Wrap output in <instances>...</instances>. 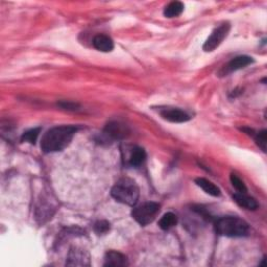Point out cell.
<instances>
[{"instance_id": "3957f363", "label": "cell", "mask_w": 267, "mask_h": 267, "mask_svg": "<svg viewBox=\"0 0 267 267\" xmlns=\"http://www.w3.org/2000/svg\"><path fill=\"white\" fill-rule=\"evenodd\" d=\"M215 230L221 236L242 237L249 233V225L239 217L226 216L217 219Z\"/></svg>"}, {"instance_id": "44dd1931", "label": "cell", "mask_w": 267, "mask_h": 267, "mask_svg": "<svg viewBox=\"0 0 267 267\" xmlns=\"http://www.w3.org/2000/svg\"><path fill=\"white\" fill-rule=\"evenodd\" d=\"M110 230V222L107 220H99L95 222L94 225V231L98 235H103V234L108 233Z\"/></svg>"}, {"instance_id": "4fadbf2b", "label": "cell", "mask_w": 267, "mask_h": 267, "mask_svg": "<svg viewBox=\"0 0 267 267\" xmlns=\"http://www.w3.org/2000/svg\"><path fill=\"white\" fill-rule=\"evenodd\" d=\"M233 199L235 200V203L248 210H256L258 208V203L256 202V199L247 195L246 193H235L233 195Z\"/></svg>"}, {"instance_id": "ba28073f", "label": "cell", "mask_w": 267, "mask_h": 267, "mask_svg": "<svg viewBox=\"0 0 267 267\" xmlns=\"http://www.w3.org/2000/svg\"><path fill=\"white\" fill-rule=\"evenodd\" d=\"M253 63H254L253 58L248 57V55H239V57L234 58L227 65L222 67V69L219 71V75L226 76L234 71L242 69V68H244V67H247Z\"/></svg>"}, {"instance_id": "ac0fdd59", "label": "cell", "mask_w": 267, "mask_h": 267, "mask_svg": "<svg viewBox=\"0 0 267 267\" xmlns=\"http://www.w3.org/2000/svg\"><path fill=\"white\" fill-rule=\"evenodd\" d=\"M41 129L40 128H33L28 131H26L23 135H22V142H27L30 144H35L38 140V137L40 135Z\"/></svg>"}, {"instance_id": "30bf717a", "label": "cell", "mask_w": 267, "mask_h": 267, "mask_svg": "<svg viewBox=\"0 0 267 267\" xmlns=\"http://www.w3.org/2000/svg\"><path fill=\"white\" fill-rule=\"evenodd\" d=\"M48 200H49L48 198L44 199L42 197V200H40V205L37 207L36 216L38 219H40L42 224L48 220L49 218H51L55 211V207L51 203H49Z\"/></svg>"}, {"instance_id": "2e32d148", "label": "cell", "mask_w": 267, "mask_h": 267, "mask_svg": "<svg viewBox=\"0 0 267 267\" xmlns=\"http://www.w3.org/2000/svg\"><path fill=\"white\" fill-rule=\"evenodd\" d=\"M146 160V152L141 147H135L132 150L130 155V164L132 166L138 167L142 165Z\"/></svg>"}, {"instance_id": "8fae6325", "label": "cell", "mask_w": 267, "mask_h": 267, "mask_svg": "<svg viewBox=\"0 0 267 267\" xmlns=\"http://www.w3.org/2000/svg\"><path fill=\"white\" fill-rule=\"evenodd\" d=\"M127 256L116 251H109L105 256L104 266H128Z\"/></svg>"}, {"instance_id": "9c48e42d", "label": "cell", "mask_w": 267, "mask_h": 267, "mask_svg": "<svg viewBox=\"0 0 267 267\" xmlns=\"http://www.w3.org/2000/svg\"><path fill=\"white\" fill-rule=\"evenodd\" d=\"M160 115L165 120L174 122V124H182V122H186L190 119V116H189L185 111L179 108H161Z\"/></svg>"}, {"instance_id": "d6986e66", "label": "cell", "mask_w": 267, "mask_h": 267, "mask_svg": "<svg viewBox=\"0 0 267 267\" xmlns=\"http://www.w3.org/2000/svg\"><path fill=\"white\" fill-rule=\"evenodd\" d=\"M230 180H231V183H232L233 187L235 188L238 192H240V193H247L248 189H247L246 185H244V183L239 179V177L236 174L232 173L230 175Z\"/></svg>"}, {"instance_id": "ffe728a7", "label": "cell", "mask_w": 267, "mask_h": 267, "mask_svg": "<svg viewBox=\"0 0 267 267\" xmlns=\"http://www.w3.org/2000/svg\"><path fill=\"white\" fill-rule=\"evenodd\" d=\"M255 141L257 145L265 152L266 151V143H267V132L266 130H262L261 132L256 134Z\"/></svg>"}, {"instance_id": "5b68a950", "label": "cell", "mask_w": 267, "mask_h": 267, "mask_svg": "<svg viewBox=\"0 0 267 267\" xmlns=\"http://www.w3.org/2000/svg\"><path fill=\"white\" fill-rule=\"evenodd\" d=\"M230 29H231V25L229 22H225V23H222L221 25L216 27L213 30V32L211 33V36L208 38V40L205 42L203 49L206 52H211L215 50L228 37Z\"/></svg>"}, {"instance_id": "9a60e30c", "label": "cell", "mask_w": 267, "mask_h": 267, "mask_svg": "<svg viewBox=\"0 0 267 267\" xmlns=\"http://www.w3.org/2000/svg\"><path fill=\"white\" fill-rule=\"evenodd\" d=\"M184 4L180 1H173L166 6L164 10V16L167 18H175L182 15L184 12Z\"/></svg>"}, {"instance_id": "7402d4cb", "label": "cell", "mask_w": 267, "mask_h": 267, "mask_svg": "<svg viewBox=\"0 0 267 267\" xmlns=\"http://www.w3.org/2000/svg\"><path fill=\"white\" fill-rule=\"evenodd\" d=\"M59 106L62 107L63 109H66V110H77V108H79V105H77V104H74V103H66V102L60 103Z\"/></svg>"}, {"instance_id": "8992f818", "label": "cell", "mask_w": 267, "mask_h": 267, "mask_svg": "<svg viewBox=\"0 0 267 267\" xmlns=\"http://www.w3.org/2000/svg\"><path fill=\"white\" fill-rule=\"evenodd\" d=\"M129 128L119 121H111L103 131V138L108 141L122 140L129 136Z\"/></svg>"}, {"instance_id": "e0dca14e", "label": "cell", "mask_w": 267, "mask_h": 267, "mask_svg": "<svg viewBox=\"0 0 267 267\" xmlns=\"http://www.w3.org/2000/svg\"><path fill=\"white\" fill-rule=\"evenodd\" d=\"M177 224V217L172 212H168L162 216L159 221V226L162 230H169Z\"/></svg>"}, {"instance_id": "52a82bcc", "label": "cell", "mask_w": 267, "mask_h": 267, "mask_svg": "<svg viewBox=\"0 0 267 267\" xmlns=\"http://www.w3.org/2000/svg\"><path fill=\"white\" fill-rule=\"evenodd\" d=\"M67 266H90V255L82 249L73 247L68 253V257L66 261Z\"/></svg>"}, {"instance_id": "277c9868", "label": "cell", "mask_w": 267, "mask_h": 267, "mask_svg": "<svg viewBox=\"0 0 267 267\" xmlns=\"http://www.w3.org/2000/svg\"><path fill=\"white\" fill-rule=\"evenodd\" d=\"M160 212V205L154 202L144 203L143 205L134 208L132 211V216L141 226H147Z\"/></svg>"}, {"instance_id": "5bb4252c", "label": "cell", "mask_w": 267, "mask_h": 267, "mask_svg": "<svg viewBox=\"0 0 267 267\" xmlns=\"http://www.w3.org/2000/svg\"><path fill=\"white\" fill-rule=\"evenodd\" d=\"M195 183L198 187L202 188L207 194L212 195L214 197H217L220 195V189L216 185H214L212 182L204 179V177H198V179L195 180Z\"/></svg>"}, {"instance_id": "7a4b0ae2", "label": "cell", "mask_w": 267, "mask_h": 267, "mask_svg": "<svg viewBox=\"0 0 267 267\" xmlns=\"http://www.w3.org/2000/svg\"><path fill=\"white\" fill-rule=\"evenodd\" d=\"M111 195L118 203L135 206L139 200L140 190L135 181L129 177H122L113 186Z\"/></svg>"}, {"instance_id": "6da1fadb", "label": "cell", "mask_w": 267, "mask_h": 267, "mask_svg": "<svg viewBox=\"0 0 267 267\" xmlns=\"http://www.w3.org/2000/svg\"><path fill=\"white\" fill-rule=\"evenodd\" d=\"M79 128L74 126H59L47 131L42 138L41 148L45 153L58 152L71 143Z\"/></svg>"}, {"instance_id": "7c38bea8", "label": "cell", "mask_w": 267, "mask_h": 267, "mask_svg": "<svg viewBox=\"0 0 267 267\" xmlns=\"http://www.w3.org/2000/svg\"><path fill=\"white\" fill-rule=\"evenodd\" d=\"M92 44L96 50L102 52H111L114 48V43L112 39L106 35H97L94 37Z\"/></svg>"}]
</instances>
